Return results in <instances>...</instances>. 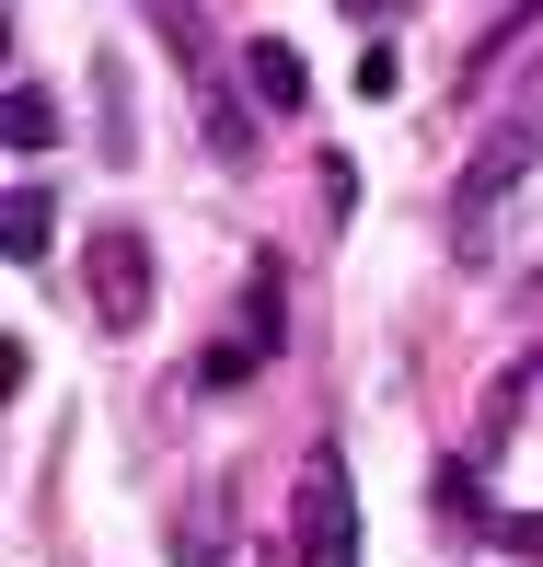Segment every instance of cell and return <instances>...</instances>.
Here are the masks:
<instances>
[{
  "mask_svg": "<svg viewBox=\"0 0 543 567\" xmlns=\"http://www.w3.org/2000/svg\"><path fill=\"white\" fill-rule=\"evenodd\" d=\"M301 567H358V498L335 452L301 463Z\"/></svg>",
  "mask_w": 543,
  "mask_h": 567,
  "instance_id": "obj_1",
  "label": "cell"
},
{
  "mask_svg": "<svg viewBox=\"0 0 543 567\" xmlns=\"http://www.w3.org/2000/svg\"><path fill=\"white\" fill-rule=\"evenodd\" d=\"M93 301H105V337H139L150 324V244L139 231H93Z\"/></svg>",
  "mask_w": 543,
  "mask_h": 567,
  "instance_id": "obj_2",
  "label": "cell"
},
{
  "mask_svg": "<svg viewBox=\"0 0 543 567\" xmlns=\"http://www.w3.org/2000/svg\"><path fill=\"white\" fill-rule=\"evenodd\" d=\"M243 82H254V93H267V105H278V116H290V105H301V93H313V70H301V59H290V47H278V35H254V47H243Z\"/></svg>",
  "mask_w": 543,
  "mask_h": 567,
  "instance_id": "obj_3",
  "label": "cell"
},
{
  "mask_svg": "<svg viewBox=\"0 0 543 567\" xmlns=\"http://www.w3.org/2000/svg\"><path fill=\"white\" fill-rule=\"evenodd\" d=\"M46 209H59L46 186H12V197H0V244H12V255H46Z\"/></svg>",
  "mask_w": 543,
  "mask_h": 567,
  "instance_id": "obj_4",
  "label": "cell"
},
{
  "mask_svg": "<svg viewBox=\"0 0 543 567\" xmlns=\"http://www.w3.org/2000/svg\"><path fill=\"white\" fill-rule=\"evenodd\" d=\"M0 127H12V151H46V140H59V105H46L35 82H12V93H0Z\"/></svg>",
  "mask_w": 543,
  "mask_h": 567,
  "instance_id": "obj_5",
  "label": "cell"
}]
</instances>
